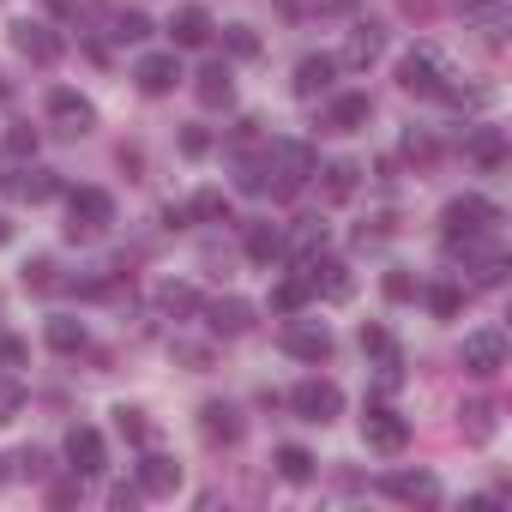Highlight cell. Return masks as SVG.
Returning <instances> with one entry per match:
<instances>
[{"mask_svg": "<svg viewBox=\"0 0 512 512\" xmlns=\"http://www.w3.org/2000/svg\"><path fill=\"white\" fill-rule=\"evenodd\" d=\"M314 175H320V157H314L308 139H272L266 157H260V193H272V199L302 193Z\"/></svg>", "mask_w": 512, "mask_h": 512, "instance_id": "1", "label": "cell"}, {"mask_svg": "<svg viewBox=\"0 0 512 512\" xmlns=\"http://www.w3.org/2000/svg\"><path fill=\"white\" fill-rule=\"evenodd\" d=\"M494 223H500V205L482 199V193H464V199H452V205L440 211V235H446L452 247H458V241H482Z\"/></svg>", "mask_w": 512, "mask_h": 512, "instance_id": "2", "label": "cell"}, {"mask_svg": "<svg viewBox=\"0 0 512 512\" xmlns=\"http://www.w3.org/2000/svg\"><path fill=\"white\" fill-rule=\"evenodd\" d=\"M115 223V199L103 193V187H73L67 193V235L73 241H91V235H103Z\"/></svg>", "mask_w": 512, "mask_h": 512, "instance_id": "3", "label": "cell"}, {"mask_svg": "<svg viewBox=\"0 0 512 512\" xmlns=\"http://www.w3.org/2000/svg\"><path fill=\"white\" fill-rule=\"evenodd\" d=\"M398 85L410 91V97H446L452 91V73H446V61L434 55V49H410L404 61H398Z\"/></svg>", "mask_w": 512, "mask_h": 512, "instance_id": "4", "label": "cell"}, {"mask_svg": "<svg viewBox=\"0 0 512 512\" xmlns=\"http://www.w3.org/2000/svg\"><path fill=\"white\" fill-rule=\"evenodd\" d=\"M302 284H308V296H326V302H350V290H356L350 266H344V260H332L326 247L302 260Z\"/></svg>", "mask_w": 512, "mask_h": 512, "instance_id": "5", "label": "cell"}, {"mask_svg": "<svg viewBox=\"0 0 512 512\" xmlns=\"http://www.w3.org/2000/svg\"><path fill=\"white\" fill-rule=\"evenodd\" d=\"M290 410H296L302 422H320V428H326V422L344 416V392H338L332 380H302V386L290 392Z\"/></svg>", "mask_w": 512, "mask_h": 512, "instance_id": "6", "label": "cell"}, {"mask_svg": "<svg viewBox=\"0 0 512 512\" xmlns=\"http://www.w3.org/2000/svg\"><path fill=\"white\" fill-rule=\"evenodd\" d=\"M362 440H368L374 452H404V446H410V422H404L392 404H368V410H362Z\"/></svg>", "mask_w": 512, "mask_h": 512, "instance_id": "7", "label": "cell"}, {"mask_svg": "<svg viewBox=\"0 0 512 512\" xmlns=\"http://www.w3.org/2000/svg\"><path fill=\"white\" fill-rule=\"evenodd\" d=\"M13 49H19L25 61H37V67H55L67 43H61L55 25H43V19H19V25H13Z\"/></svg>", "mask_w": 512, "mask_h": 512, "instance_id": "8", "label": "cell"}, {"mask_svg": "<svg viewBox=\"0 0 512 512\" xmlns=\"http://www.w3.org/2000/svg\"><path fill=\"white\" fill-rule=\"evenodd\" d=\"M49 121H55L61 139H85V133L97 127V109H91L79 91H49Z\"/></svg>", "mask_w": 512, "mask_h": 512, "instance_id": "9", "label": "cell"}, {"mask_svg": "<svg viewBox=\"0 0 512 512\" xmlns=\"http://www.w3.org/2000/svg\"><path fill=\"white\" fill-rule=\"evenodd\" d=\"M506 368V332H470L464 338V374H476V380H494Z\"/></svg>", "mask_w": 512, "mask_h": 512, "instance_id": "10", "label": "cell"}, {"mask_svg": "<svg viewBox=\"0 0 512 512\" xmlns=\"http://www.w3.org/2000/svg\"><path fill=\"white\" fill-rule=\"evenodd\" d=\"M67 470L73 476H103L109 470V446H103V434L97 428H67Z\"/></svg>", "mask_w": 512, "mask_h": 512, "instance_id": "11", "label": "cell"}, {"mask_svg": "<svg viewBox=\"0 0 512 512\" xmlns=\"http://www.w3.org/2000/svg\"><path fill=\"white\" fill-rule=\"evenodd\" d=\"M284 350H290L296 362H326V356H332L326 320H290V326H284Z\"/></svg>", "mask_w": 512, "mask_h": 512, "instance_id": "12", "label": "cell"}, {"mask_svg": "<svg viewBox=\"0 0 512 512\" xmlns=\"http://www.w3.org/2000/svg\"><path fill=\"white\" fill-rule=\"evenodd\" d=\"M205 326L217 338H241V332H253V308L241 296H217V302H205Z\"/></svg>", "mask_w": 512, "mask_h": 512, "instance_id": "13", "label": "cell"}, {"mask_svg": "<svg viewBox=\"0 0 512 512\" xmlns=\"http://www.w3.org/2000/svg\"><path fill=\"white\" fill-rule=\"evenodd\" d=\"M199 434H205L211 446H235V440L247 434V422H241V410H235V404H217V398H211V404L199 410Z\"/></svg>", "mask_w": 512, "mask_h": 512, "instance_id": "14", "label": "cell"}, {"mask_svg": "<svg viewBox=\"0 0 512 512\" xmlns=\"http://www.w3.org/2000/svg\"><path fill=\"white\" fill-rule=\"evenodd\" d=\"M386 494L404 500V506H434L440 500V476L434 470H398V476H386Z\"/></svg>", "mask_w": 512, "mask_h": 512, "instance_id": "15", "label": "cell"}, {"mask_svg": "<svg viewBox=\"0 0 512 512\" xmlns=\"http://www.w3.org/2000/svg\"><path fill=\"white\" fill-rule=\"evenodd\" d=\"M169 37H175V49H205V43L217 37V25H211L205 7H181V13L169 19Z\"/></svg>", "mask_w": 512, "mask_h": 512, "instance_id": "16", "label": "cell"}, {"mask_svg": "<svg viewBox=\"0 0 512 512\" xmlns=\"http://www.w3.org/2000/svg\"><path fill=\"white\" fill-rule=\"evenodd\" d=\"M332 79H338V55H302L296 61V97H320V91H332Z\"/></svg>", "mask_w": 512, "mask_h": 512, "instance_id": "17", "label": "cell"}, {"mask_svg": "<svg viewBox=\"0 0 512 512\" xmlns=\"http://www.w3.org/2000/svg\"><path fill=\"white\" fill-rule=\"evenodd\" d=\"M368 115H374L368 91H344V97L326 109V133H362V127H368Z\"/></svg>", "mask_w": 512, "mask_h": 512, "instance_id": "18", "label": "cell"}, {"mask_svg": "<svg viewBox=\"0 0 512 512\" xmlns=\"http://www.w3.org/2000/svg\"><path fill=\"white\" fill-rule=\"evenodd\" d=\"M133 79H139L145 97H169L175 79H181V67H175V55H145V61L133 67Z\"/></svg>", "mask_w": 512, "mask_h": 512, "instance_id": "19", "label": "cell"}, {"mask_svg": "<svg viewBox=\"0 0 512 512\" xmlns=\"http://www.w3.org/2000/svg\"><path fill=\"white\" fill-rule=\"evenodd\" d=\"M175 488H181V464L163 452H145L139 458V494H175Z\"/></svg>", "mask_w": 512, "mask_h": 512, "instance_id": "20", "label": "cell"}, {"mask_svg": "<svg viewBox=\"0 0 512 512\" xmlns=\"http://www.w3.org/2000/svg\"><path fill=\"white\" fill-rule=\"evenodd\" d=\"M241 247H247L253 266H272V260H284V229H278V223H247Z\"/></svg>", "mask_w": 512, "mask_h": 512, "instance_id": "21", "label": "cell"}, {"mask_svg": "<svg viewBox=\"0 0 512 512\" xmlns=\"http://www.w3.org/2000/svg\"><path fill=\"white\" fill-rule=\"evenodd\" d=\"M380 49H386V31H380V25H356L350 43H344V55H338V67H356V73H362V67H374Z\"/></svg>", "mask_w": 512, "mask_h": 512, "instance_id": "22", "label": "cell"}, {"mask_svg": "<svg viewBox=\"0 0 512 512\" xmlns=\"http://www.w3.org/2000/svg\"><path fill=\"white\" fill-rule=\"evenodd\" d=\"M193 97H199L205 109H229V97H235V79H229V67H223V61H211V67L193 79Z\"/></svg>", "mask_w": 512, "mask_h": 512, "instance_id": "23", "label": "cell"}, {"mask_svg": "<svg viewBox=\"0 0 512 512\" xmlns=\"http://www.w3.org/2000/svg\"><path fill=\"white\" fill-rule=\"evenodd\" d=\"M464 151H470V163H482V169H500V163H506V133H500V127H476Z\"/></svg>", "mask_w": 512, "mask_h": 512, "instance_id": "24", "label": "cell"}, {"mask_svg": "<svg viewBox=\"0 0 512 512\" xmlns=\"http://www.w3.org/2000/svg\"><path fill=\"white\" fill-rule=\"evenodd\" d=\"M85 344H91L85 320H73V314H55V320H49V350H61V356H79Z\"/></svg>", "mask_w": 512, "mask_h": 512, "instance_id": "25", "label": "cell"}, {"mask_svg": "<svg viewBox=\"0 0 512 512\" xmlns=\"http://www.w3.org/2000/svg\"><path fill=\"white\" fill-rule=\"evenodd\" d=\"M278 476H284V482H314V452L278 446Z\"/></svg>", "mask_w": 512, "mask_h": 512, "instance_id": "26", "label": "cell"}, {"mask_svg": "<svg viewBox=\"0 0 512 512\" xmlns=\"http://www.w3.org/2000/svg\"><path fill=\"white\" fill-rule=\"evenodd\" d=\"M290 247L302 253V260H308V253H320V247H326V223H320V217H302V223H296V235L284 241V253H290Z\"/></svg>", "mask_w": 512, "mask_h": 512, "instance_id": "27", "label": "cell"}, {"mask_svg": "<svg viewBox=\"0 0 512 512\" xmlns=\"http://www.w3.org/2000/svg\"><path fill=\"white\" fill-rule=\"evenodd\" d=\"M19 193H25L31 205H49V199L61 193V175H55V169H31V175L19 181Z\"/></svg>", "mask_w": 512, "mask_h": 512, "instance_id": "28", "label": "cell"}, {"mask_svg": "<svg viewBox=\"0 0 512 512\" xmlns=\"http://www.w3.org/2000/svg\"><path fill=\"white\" fill-rule=\"evenodd\" d=\"M187 217H205V223H229V193H217V187H205V193H193V205H187Z\"/></svg>", "mask_w": 512, "mask_h": 512, "instance_id": "29", "label": "cell"}, {"mask_svg": "<svg viewBox=\"0 0 512 512\" xmlns=\"http://www.w3.org/2000/svg\"><path fill=\"white\" fill-rule=\"evenodd\" d=\"M157 308H163V314H199L205 302H199V290H187V284H163V290H157Z\"/></svg>", "mask_w": 512, "mask_h": 512, "instance_id": "30", "label": "cell"}, {"mask_svg": "<svg viewBox=\"0 0 512 512\" xmlns=\"http://www.w3.org/2000/svg\"><path fill=\"white\" fill-rule=\"evenodd\" d=\"M356 175H362L356 163H332V169H326V199H332V205H344V199L356 193Z\"/></svg>", "mask_w": 512, "mask_h": 512, "instance_id": "31", "label": "cell"}, {"mask_svg": "<svg viewBox=\"0 0 512 512\" xmlns=\"http://www.w3.org/2000/svg\"><path fill=\"white\" fill-rule=\"evenodd\" d=\"M458 308H464V290L458 284H434L428 290V314L434 320H458Z\"/></svg>", "mask_w": 512, "mask_h": 512, "instance_id": "32", "label": "cell"}, {"mask_svg": "<svg viewBox=\"0 0 512 512\" xmlns=\"http://www.w3.org/2000/svg\"><path fill=\"white\" fill-rule=\"evenodd\" d=\"M362 350H368V356H380V368H398V344H392V332H386V326H362Z\"/></svg>", "mask_w": 512, "mask_h": 512, "instance_id": "33", "label": "cell"}, {"mask_svg": "<svg viewBox=\"0 0 512 512\" xmlns=\"http://www.w3.org/2000/svg\"><path fill=\"white\" fill-rule=\"evenodd\" d=\"M302 302H308V284H302V272H296V278H284V284L272 290V308H278V314H302Z\"/></svg>", "mask_w": 512, "mask_h": 512, "instance_id": "34", "label": "cell"}, {"mask_svg": "<svg viewBox=\"0 0 512 512\" xmlns=\"http://www.w3.org/2000/svg\"><path fill=\"white\" fill-rule=\"evenodd\" d=\"M115 428H121V440H133V446H145V440H151V422H145V410H133V404H121V410H115Z\"/></svg>", "mask_w": 512, "mask_h": 512, "instance_id": "35", "label": "cell"}, {"mask_svg": "<svg viewBox=\"0 0 512 512\" xmlns=\"http://www.w3.org/2000/svg\"><path fill=\"white\" fill-rule=\"evenodd\" d=\"M223 49L241 55V61H253V55H260V37H253V25H229L223 31Z\"/></svg>", "mask_w": 512, "mask_h": 512, "instance_id": "36", "label": "cell"}, {"mask_svg": "<svg viewBox=\"0 0 512 512\" xmlns=\"http://www.w3.org/2000/svg\"><path fill=\"white\" fill-rule=\"evenodd\" d=\"M19 410H25V386H19L7 368H0V422H13Z\"/></svg>", "mask_w": 512, "mask_h": 512, "instance_id": "37", "label": "cell"}, {"mask_svg": "<svg viewBox=\"0 0 512 512\" xmlns=\"http://www.w3.org/2000/svg\"><path fill=\"white\" fill-rule=\"evenodd\" d=\"M115 37L121 43H145L151 37V19L145 13H115Z\"/></svg>", "mask_w": 512, "mask_h": 512, "instance_id": "38", "label": "cell"}, {"mask_svg": "<svg viewBox=\"0 0 512 512\" xmlns=\"http://www.w3.org/2000/svg\"><path fill=\"white\" fill-rule=\"evenodd\" d=\"M61 278H55V260H31L25 266V290H55Z\"/></svg>", "mask_w": 512, "mask_h": 512, "instance_id": "39", "label": "cell"}, {"mask_svg": "<svg viewBox=\"0 0 512 512\" xmlns=\"http://www.w3.org/2000/svg\"><path fill=\"white\" fill-rule=\"evenodd\" d=\"M464 428H470V440H488V434H494V410H488V404H470V410H464Z\"/></svg>", "mask_w": 512, "mask_h": 512, "instance_id": "40", "label": "cell"}, {"mask_svg": "<svg viewBox=\"0 0 512 512\" xmlns=\"http://www.w3.org/2000/svg\"><path fill=\"white\" fill-rule=\"evenodd\" d=\"M7 151L13 157H37V127H7Z\"/></svg>", "mask_w": 512, "mask_h": 512, "instance_id": "41", "label": "cell"}, {"mask_svg": "<svg viewBox=\"0 0 512 512\" xmlns=\"http://www.w3.org/2000/svg\"><path fill=\"white\" fill-rule=\"evenodd\" d=\"M386 296H392V302H410V296H416V278H410V272H386Z\"/></svg>", "mask_w": 512, "mask_h": 512, "instance_id": "42", "label": "cell"}, {"mask_svg": "<svg viewBox=\"0 0 512 512\" xmlns=\"http://www.w3.org/2000/svg\"><path fill=\"white\" fill-rule=\"evenodd\" d=\"M181 151H187V157H205V151H211V133H205V127H187V133H181Z\"/></svg>", "mask_w": 512, "mask_h": 512, "instance_id": "43", "label": "cell"}, {"mask_svg": "<svg viewBox=\"0 0 512 512\" xmlns=\"http://www.w3.org/2000/svg\"><path fill=\"white\" fill-rule=\"evenodd\" d=\"M13 464H19L25 476H43V470H49V452H37V446H25V452H19Z\"/></svg>", "mask_w": 512, "mask_h": 512, "instance_id": "44", "label": "cell"}, {"mask_svg": "<svg viewBox=\"0 0 512 512\" xmlns=\"http://www.w3.org/2000/svg\"><path fill=\"white\" fill-rule=\"evenodd\" d=\"M25 356H31V350H25L19 338H7V332H0V368H19Z\"/></svg>", "mask_w": 512, "mask_h": 512, "instance_id": "45", "label": "cell"}, {"mask_svg": "<svg viewBox=\"0 0 512 512\" xmlns=\"http://www.w3.org/2000/svg\"><path fill=\"white\" fill-rule=\"evenodd\" d=\"M404 151H410L416 163H428V157H434V139H422V133H410V139H404Z\"/></svg>", "mask_w": 512, "mask_h": 512, "instance_id": "46", "label": "cell"}, {"mask_svg": "<svg viewBox=\"0 0 512 512\" xmlns=\"http://www.w3.org/2000/svg\"><path fill=\"white\" fill-rule=\"evenodd\" d=\"M109 500H115V506H121V512H127V506H139V488H127V482H121V488H115V494H109Z\"/></svg>", "mask_w": 512, "mask_h": 512, "instance_id": "47", "label": "cell"}, {"mask_svg": "<svg viewBox=\"0 0 512 512\" xmlns=\"http://www.w3.org/2000/svg\"><path fill=\"white\" fill-rule=\"evenodd\" d=\"M314 7H320V13H350L356 0H314Z\"/></svg>", "mask_w": 512, "mask_h": 512, "instance_id": "48", "label": "cell"}, {"mask_svg": "<svg viewBox=\"0 0 512 512\" xmlns=\"http://www.w3.org/2000/svg\"><path fill=\"white\" fill-rule=\"evenodd\" d=\"M7 241H13V223H7V217H0V247H7Z\"/></svg>", "mask_w": 512, "mask_h": 512, "instance_id": "49", "label": "cell"}, {"mask_svg": "<svg viewBox=\"0 0 512 512\" xmlns=\"http://www.w3.org/2000/svg\"><path fill=\"white\" fill-rule=\"evenodd\" d=\"M404 13H428V0H404Z\"/></svg>", "mask_w": 512, "mask_h": 512, "instance_id": "50", "label": "cell"}, {"mask_svg": "<svg viewBox=\"0 0 512 512\" xmlns=\"http://www.w3.org/2000/svg\"><path fill=\"white\" fill-rule=\"evenodd\" d=\"M0 97H7V79H0Z\"/></svg>", "mask_w": 512, "mask_h": 512, "instance_id": "51", "label": "cell"}]
</instances>
